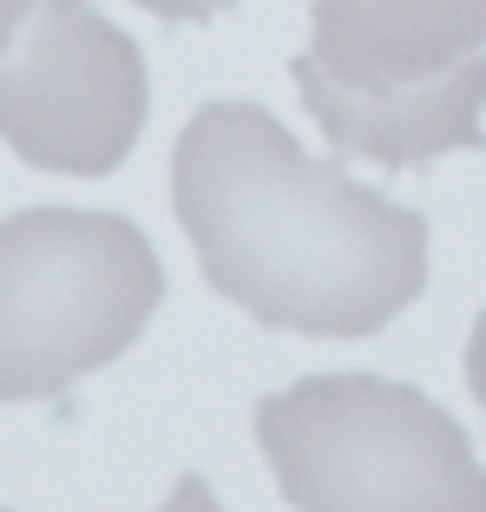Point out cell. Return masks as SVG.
Returning a JSON list of instances; mask_svg holds the SVG:
<instances>
[{"label": "cell", "mask_w": 486, "mask_h": 512, "mask_svg": "<svg viewBox=\"0 0 486 512\" xmlns=\"http://www.w3.org/2000/svg\"><path fill=\"white\" fill-rule=\"evenodd\" d=\"M171 211L250 322L362 342L427 289V217L322 165L257 99H211L171 145Z\"/></svg>", "instance_id": "6da1fadb"}, {"label": "cell", "mask_w": 486, "mask_h": 512, "mask_svg": "<svg viewBox=\"0 0 486 512\" xmlns=\"http://www.w3.org/2000/svg\"><path fill=\"white\" fill-rule=\"evenodd\" d=\"M289 73L335 158L427 171L486 145V0H316Z\"/></svg>", "instance_id": "7a4b0ae2"}, {"label": "cell", "mask_w": 486, "mask_h": 512, "mask_svg": "<svg viewBox=\"0 0 486 512\" xmlns=\"http://www.w3.org/2000/svg\"><path fill=\"white\" fill-rule=\"evenodd\" d=\"M257 447L296 512H486L460 421L388 375H309L257 401Z\"/></svg>", "instance_id": "3957f363"}, {"label": "cell", "mask_w": 486, "mask_h": 512, "mask_svg": "<svg viewBox=\"0 0 486 512\" xmlns=\"http://www.w3.org/2000/svg\"><path fill=\"white\" fill-rule=\"evenodd\" d=\"M165 302L152 237L119 211L0 217V401H60L145 335Z\"/></svg>", "instance_id": "277c9868"}, {"label": "cell", "mask_w": 486, "mask_h": 512, "mask_svg": "<svg viewBox=\"0 0 486 512\" xmlns=\"http://www.w3.org/2000/svg\"><path fill=\"white\" fill-rule=\"evenodd\" d=\"M152 112V73L92 0H33L0 53V145L53 178H112Z\"/></svg>", "instance_id": "5b68a950"}, {"label": "cell", "mask_w": 486, "mask_h": 512, "mask_svg": "<svg viewBox=\"0 0 486 512\" xmlns=\"http://www.w3.org/2000/svg\"><path fill=\"white\" fill-rule=\"evenodd\" d=\"M132 7H145V14L171 20V27H204V20L230 14V7H237V0H132Z\"/></svg>", "instance_id": "8992f818"}, {"label": "cell", "mask_w": 486, "mask_h": 512, "mask_svg": "<svg viewBox=\"0 0 486 512\" xmlns=\"http://www.w3.org/2000/svg\"><path fill=\"white\" fill-rule=\"evenodd\" d=\"M467 388H473V401L486 407V309H480V322H473V335H467Z\"/></svg>", "instance_id": "52a82bcc"}, {"label": "cell", "mask_w": 486, "mask_h": 512, "mask_svg": "<svg viewBox=\"0 0 486 512\" xmlns=\"http://www.w3.org/2000/svg\"><path fill=\"white\" fill-rule=\"evenodd\" d=\"M27 14H33V0H0V53L20 40V27H27Z\"/></svg>", "instance_id": "ba28073f"}]
</instances>
